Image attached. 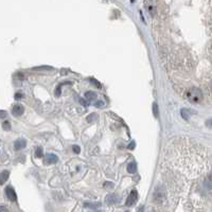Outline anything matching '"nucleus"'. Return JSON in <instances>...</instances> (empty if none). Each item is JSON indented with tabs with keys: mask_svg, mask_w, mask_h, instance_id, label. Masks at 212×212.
I'll return each instance as SVG.
<instances>
[{
	"mask_svg": "<svg viewBox=\"0 0 212 212\" xmlns=\"http://www.w3.org/2000/svg\"><path fill=\"white\" fill-rule=\"evenodd\" d=\"M186 97H187L188 100L193 104L200 103V102L203 101V92L200 91V89L195 88V87H192V88L188 89Z\"/></svg>",
	"mask_w": 212,
	"mask_h": 212,
	"instance_id": "f257e3e1",
	"label": "nucleus"
},
{
	"mask_svg": "<svg viewBox=\"0 0 212 212\" xmlns=\"http://www.w3.org/2000/svg\"><path fill=\"white\" fill-rule=\"evenodd\" d=\"M5 194H7V197H8L11 202H16V200H17L16 192L14 191V189H13L11 186H8V187L5 188Z\"/></svg>",
	"mask_w": 212,
	"mask_h": 212,
	"instance_id": "f03ea898",
	"label": "nucleus"
},
{
	"mask_svg": "<svg viewBox=\"0 0 212 212\" xmlns=\"http://www.w3.org/2000/svg\"><path fill=\"white\" fill-rule=\"evenodd\" d=\"M137 198H138V193H137L136 190H133V191L131 192V194L129 195V197H127L126 200V206H133V205L135 204V202L137 200Z\"/></svg>",
	"mask_w": 212,
	"mask_h": 212,
	"instance_id": "7ed1b4c3",
	"label": "nucleus"
},
{
	"mask_svg": "<svg viewBox=\"0 0 212 212\" xmlns=\"http://www.w3.org/2000/svg\"><path fill=\"white\" fill-rule=\"evenodd\" d=\"M23 111H25V107H23L21 104H17V105H15L14 107H13L12 114H13V116L19 117L23 114Z\"/></svg>",
	"mask_w": 212,
	"mask_h": 212,
	"instance_id": "20e7f679",
	"label": "nucleus"
},
{
	"mask_svg": "<svg viewBox=\"0 0 212 212\" xmlns=\"http://www.w3.org/2000/svg\"><path fill=\"white\" fill-rule=\"evenodd\" d=\"M58 161V157L55 154H47L45 156V162L47 164L50 163H55Z\"/></svg>",
	"mask_w": 212,
	"mask_h": 212,
	"instance_id": "39448f33",
	"label": "nucleus"
},
{
	"mask_svg": "<svg viewBox=\"0 0 212 212\" xmlns=\"http://www.w3.org/2000/svg\"><path fill=\"white\" fill-rule=\"evenodd\" d=\"M25 145H27V141H25V139H18V140L15 141V143H14V147H15L16 151L25 149Z\"/></svg>",
	"mask_w": 212,
	"mask_h": 212,
	"instance_id": "423d86ee",
	"label": "nucleus"
},
{
	"mask_svg": "<svg viewBox=\"0 0 212 212\" xmlns=\"http://www.w3.org/2000/svg\"><path fill=\"white\" fill-rule=\"evenodd\" d=\"M9 176H10V172L9 171H3L0 173V186L4 184L8 180Z\"/></svg>",
	"mask_w": 212,
	"mask_h": 212,
	"instance_id": "0eeeda50",
	"label": "nucleus"
},
{
	"mask_svg": "<svg viewBox=\"0 0 212 212\" xmlns=\"http://www.w3.org/2000/svg\"><path fill=\"white\" fill-rule=\"evenodd\" d=\"M137 171V164L136 162H131V163H129V166H127V172L129 173H131V174H134V173H136Z\"/></svg>",
	"mask_w": 212,
	"mask_h": 212,
	"instance_id": "6e6552de",
	"label": "nucleus"
},
{
	"mask_svg": "<svg viewBox=\"0 0 212 212\" xmlns=\"http://www.w3.org/2000/svg\"><path fill=\"white\" fill-rule=\"evenodd\" d=\"M85 98L88 101H94V99L97 98V94H94V91H87V92H85Z\"/></svg>",
	"mask_w": 212,
	"mask_h": 212,
	"instance_id": "1a4fd4ad",
	"label": "nucleus"
},
{
	"mask_svg": "<svg viewBox=\"0 0 212 212\" xmlns=\"http://www.w3.org/2000/svg\"><path fill=\"white\" fill-rule=\"evenodd\" d=\"M116 202H117V197L115 194H110L106 197V203H107V204L111 205V204H115Z\"/></svg>",
	"mask_w": 212,
	"mask_h": 212,
	"instance_id": "9d476101",
	"label": "nucleus"
},
{
	"mask_svg": "<svg viewBox=\"0 0 212 212\" xmlns=\"http://www.w3.org/2000/svg\"><path fill=\"white\" fill-rule=\"evenodd\" d=\"M97 119H98V115L92 113V114H90L89 116H87L86 120H87V122H94V121H96Z\"/></svg>",
	"mask_w": 212,
	"mask_h": 212,
	"instance_id": "9b49d317",
	"label": "nucleus"
},
{
	"mask_svg": "<svg viewBox=\"0 0 212 212\" xmlns=\"http://www.w3.org/2000/svg\"><path fill=\"white\" fill-rule=\"evenodd\" d=\"M85 207L87 208H92V209H94V208H99L100 206H101V204L100 203H97V204H90V203H85V205H84Z\"/></svg>",
	"mask_w": 212,
	"mask_h": 212,
	"instance_id": "f8f14e48",
	"label": "nucleus"
},
{
	"mask_svg": "<svg viewBox=\"0 0 212 212\" xmlns=\"http://www.w3.org/2000/svg\"><path fill=\"white\" fill-rule=\"evenodd\" d=\"M153 114H154L155 118H158V117H159L158 105H157V103H154V104H153Z\"/></svg>",
	"mask_w": 212,
	"mask_h": 212,
	"instance_id": "ddd939ff",
	"label": "nucleus"
},
{
	"mask_svg": "<svg viewBox=\"0 0 212 212\" xmlns=\"http://www.w3.org/2000/svg\"><path fill=\"white\" fill-rule=\"evenodd\" d=\"M182 118L184 119V120H188V119L190 118V116H189V113H188V110L187 109H182Z\"/></svg>",
	"mask_w": 212,
	"mask_h": 212,
	"instance_id": "4468645a",
	"label": "nucleus"
},
{
	"mask_svg": "<svg viewBox=\"0 0 212 212\" xmlns=\"http://www.w3.org/2000/svg\"><path fill=\"white\" fill-rule=\"evenodd\" d=\"M2 127H3V129H4V131H10V129H11L10 122H9V121H4V122H3V124H2Z\"/></svg>",
	"mask_w": 212,
	"mask_h": 212,
	"instance_id": "2eb2a0df",
	"label": "nucleus"
},
{
	"mask_svg": "<svg viewBox=\"0 0 212 212\" xmlns=\"http://www.w3.org/2000/svg\"><path fill=\"white\" fill-rule=\"evenodd\" d=\"M94 106L96 107H98V108H102V107H104L105 106V103H104L103 101H98L94 103Z\"/></svg>",
	"mask_w": 212,
	"mask_h": 212,
	"instance_id": "dca6fc26",
	"label": "nucleus"
},
{
	"mask_svg": "<svg viewBox=\"0 0 212 212\" xmlns=\"http://www.w3.org/2000/svg\"><path fill=\"white\" fill-rule=\"evenodd\" d=\"M36 154H35V156L36 157H41L43 156V150H41V147H37V150H36V152H35Z\"/></svg>",
	"mask_w": 212,
	"mask_h": 212,
	"instance_id": "f3484780",
	"label": "nucleus"
},
{
	"mask_svg": "<svg viewBox=\"0 0 212 212\" xmlns=\"http://www.w3.org/2000/svg\"><path fill=\"white\" fill-rule=\"evenodd\" d=\"M8 116V113L5 110H0V119H4Z\"/></svg>",
	"mask_w": 212,
	"mask_h": 212,
	"instance_id": "a211bd4d",
	"label": "nucleus"
},
{
	"mask_svg": "<svg viewBox=\"0 0 212 212\" xmlns=\"http://www.w3.org/2000/svg\"><path fill=\"white\" fill-rule=\"evenodd\" d=\"M72 151H73L76 154H78V153L81 152V149H80V147H78V145H73V147H72Z\"/></svg>",
	"mask_w": 212,
	"mask_h": 212,
	"instance_id": "6ab92c4d",
	"label": "nucleus"
},
{
	"mask_svg": "<svg viewBox=\"0 0 212 212\" xmlns=\"http://www.w3.org/2000/svg\"><path fill=\"white\" fill-rule=\"evenodd\" d=\"M104 186H105V188H113L114 187V184H113V182H106L105 184H104Z\"/></svg>",
	"mask_w": 212,
	"mask_h": 212,
	"instance_id": "aec40b11",
	"label": "nucleus"
},
{
	"mask_svg": "<svg viewBox=\"0 0 212 212\" xmlns=\"http://www.w3.org/2000/svg\"><path fill=\"white\" fill-rule=\"evenodd\" d=\"M60 94H61V84L57 86V88H56V90H55V96L56 97H58L60 96Z\"/></svg>",
	"mask_w": 212,
	"mask_h": 212,
	"instance_id": "412c9836",
	"label": "nucleus"
},
{
	"mask_svg": "<svg viewBox=\"0 0 212 212\" xmlns=\"http://www.w3.org/2000/svg\"><path fill=\"white\" fill-rule=\"evenodd\" d=\"M21 98H23V94H21V92H17V94H15V100H20Z\"/></svg>",
	"mask_w": 212,
	"mask_h": 212,
	"instance_id": "4be33fe9",
	"label": "nucleus"
},
{
	"mask_svg": "<svg viewBox=\"0 0 212 212\" xmlns=\"http://www.w3.org/2000/svg\"><path fill=\"white\" fill-rule=\"evenodd\" d=\"M78 100H80V103H81L82 105H84V106H87V105H88V103H87V102H86L85 100H84V99H81V98H80V99H78Z\"/></svg>",
	"mask_w": 212,
	"mask_h": 212,
	"instance_id": "5701e85b",
	"label": "nucleus"
},
{
	"mask_svg": "<svg viewBox=\"0 0 212 212\" xmlns=\"http://www.w3.org/2000/svg\"><path fill=\"white\" fill-rule=\"evenodd\" d=\"M90 82H91V83H94V84H97V86H98L99 88L101 87V85H100V83H99L98 81H96V80H94V78H90Z\"/></svg>",
	"mask_w": 212,
	"mask_h": 212,
	"instance_id": "b1692460",
	"label": "nucleus"
},
{
	"mask_svg": "<svg viewBox=\"0 0 212 212\" xmlns=\"http://www.w3.org/2000/svg\"><path fill=\"white\" fill-rule=\"evenodd\" d=\"M0 212H9V210H8V208L7 207H0Z\"/></svg>",
	"mask_w": 212,
	"mask_h": 212,
	"instance_id": "393cba45",
	"label": "nucleus"
},
{
	"mask_svg": "<svg viewBox=\"0 0 212 212\" xmlns=\"http://www.w3.org/2000/svg\"><path fill=\"white\" fill-rule=\"evenodd\" d=\"M134 147H135V142L133 141V142H131V143L129 145V150H133V149H134Z\"/></svg>",
	"mask_w": 212,
	"mask_h": 212,
	"instance_id": "a878e982",
	"label": "nucleus"
},
{
	"mask_svg": "<svg viewBox=\"0 0 212 212\" xmlns=\"http://www.w3.org/2000/svg\"><path fill=\"white\" fill-rule=\"evenodd\" d=\"M208 126H209V127H211V119H210L209 121H208Z\"/></svg>",
	"mask_w": 212,
	"mask_h": 212,
	"instance_id": "bb28decb",
	"label": "nucleus"
},
{
	"mask_svg": "<svg viewBox=\"0 0 212 212\" xmlns=\"http://www.w3.org/2000/svg\"><path fill=\"white\" fill-rule=\"evenodd\" d=\"M143 210H144V208L143 207H141L140 209H139V211L138 212H143Z\"/></svg>",
	"mask_w": 212,
	"mask_h": 212,
	"instance_id": "cd10ccee",
	"label": "nucleus"
},
{
	"mask_svg": "<svg viewBox=\"0 0 212 212\" xmlns=\"http://www.w3.org/2000/svg\"><path fill=\"white\" fill-rule=\"evenodd\" d=\"M98 212H101V211H98Z\"/></svg>",
	"mask_w": 212,
	"mask_h": 212,
	"instance_id": "c85d7f7f",
	"label": "nucleus"
}]
</instances>
